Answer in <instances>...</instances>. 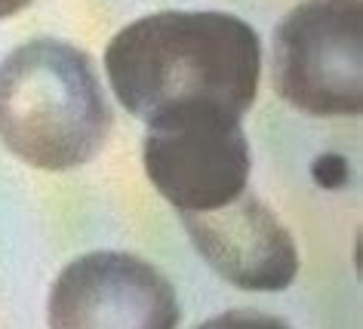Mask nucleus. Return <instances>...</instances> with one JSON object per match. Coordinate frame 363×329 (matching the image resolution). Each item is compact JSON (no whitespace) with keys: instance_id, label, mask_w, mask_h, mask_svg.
Segmentation results:
<instances>
[{"instance_id":"20e7f679","label":"nucleus","mask_w":363,"mask_h":329,"mask_svg":"<svg viewBox=\"0 0 363 329\" xmlns=\"http://www.w3.org/2000/svg\"><path fill=\"white\" fill-rule=\"evenodd\" d=\"M142 160L151 185L179 213H213L250 188V142L216 105H191L148 121Z\"/></svg>"},{"instance_id":"39448f33","label":"nucleus","mask_w":363,"mask_h":329,"mask_svg":"<svg viewBox=\"0 0 363 329\" xmlns=\"http://www.w3.org/2000/svg\"><path fill=\"white\" fill-rule=\"evenodd\" d=\"M50 329H176L179 299L151 262L130 252H86L50 289Z\"/></svg>"},{"instance_id":"0eeeda50","label":"nucleus","mask_w":363,"mask_h":329,"mask_svg":"<svg viewBox=\"0 0 363 329\" xmlns=\"http://www.w3.org/2000/svg\"><path fill=\"white\" fill-rule=\"evenodd\" d=\"M194 329H289L284 320L259 314V311H225Z\"/></svg>"},{"instance_id":"7ed1b4c3","label":"nucleus","mask_w":363,"mask_h":329,"mask_svg":"<svg viewBox=\"0 0 363 329\" xmlns=\"http://www.w3.org/2000/svg\"><path fill=\"white\" fill-rule=\"evenodd\" d=\"M274 89L314 117L363 108V4L305 0L274 31Z\"/></svg>"},{"instance_id":"423d86ee","label":"nucleus","mask_w":363,"mask_h":329,"mask_svg":"<svg viewBox=\"0 0 363 329\" xmlns=\"http://www.w3.org/2000/svg\"><path fill=\"white\" fill-rule=\"evenodd\" d=\"M206 264L250 292H280L296 280L298 252L274 209L247 188L213 213H179Z\"/></svg>"},{"instance_id":"6e6552de","label":"nucleus","mask_w":363,"mask_h":329,"mask_svg":"<svg viewBox=\"0 0 363 329\" xmlns=\"http://www.w3.org/2000/svg\"><path fill=\"white\" fill-rule=\"evenodd\" d=\"M31 0H0V19H6V16H16L19 10H25Z\"/></svg>"},{"instance_id":"f257e3e1","label":"nucleus","mask_w":363,"mask_h":329,"mask_svg":"<svg viewBox=\"0 0 363 329\" xmlns=\"http://www.w3.org/2000/svg\"><path fill=\"white\" fill-rule=\"evenodd\" d=\"M105 71L126 111L151 117L216 105L243 117L256 102L262 43L228 13H154L126 25L105 50Z\"/></svg>"},{"instance_id":"f03ea898","label":"nucleus","mask_w":363,"mask_h":329,"mask_svg":"<svg viewBox=\"0 0 363 329\" xmlns=\"http://www.w3.org/2000/svg\"><path fill=\"white\" fill-rule=\"evenodd\" d=\"M96 65L65 40L38 38L0 65V139L28 167L65 172L89 163L111 135Z\"/></svg>"}]
</instances>
